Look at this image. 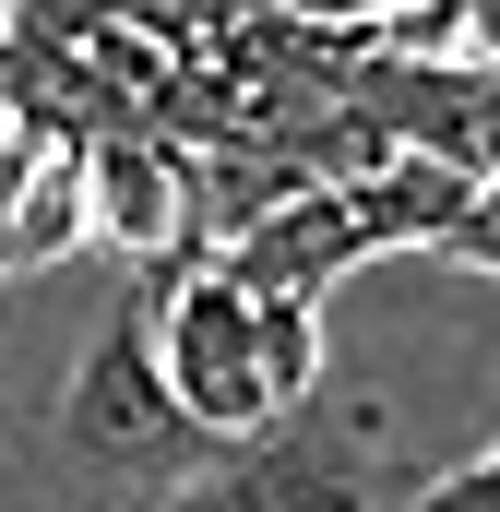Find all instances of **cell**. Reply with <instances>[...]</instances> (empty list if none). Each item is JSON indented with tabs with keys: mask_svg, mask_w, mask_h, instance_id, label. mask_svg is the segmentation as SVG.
Wrapping results in <instances>:
<instances>
[{
	"mask_svg": "<svg viewBox=\"0 0 500 512\" xmlns=\"http://www.w3.org/2000/svg\"><path fill=\"white\" fill-rule=\"evenodd\" d=\"M381 441H393L381 393H298L286 417L227 441V465L191 477L167 512H381Z\"/></svg>",
	"mask_w": 500,
	"mask_h": 512,
	"instance_id": "cell-2",
	"label": "cell"
},
{
	"mask_svg": "<svg viewBox=\"0 0 500 512\" xmlns=\"http://www.w3.org/2000/svg\"><path fill=\"white\" fill-rule=\"evenodd\" d=\"M286 12H310V24H358V36H381L393 12H417V0H286Z\"/></svg>",
	"mask_w": 500,
	"mask_h": 512,
	"instance_id": "cell-7",
	"label": "cell"
},
{
	"mask_svg": "<svg viewBox=\"0 0 500 512\" xmlns=\"http://www.w3.org/2000/svg\"><path fill=\"white\" fill-rule=\"evenodd\" d=\"M24 167H36V131L0 143V274H12V215H24Z\"/></svg>",
	"mask_w": 500,
	"mask_h": 512,
	"instance_id": "cell-6",
	"label": "cell"
},
{
	"mask_svg": "<svg viewBox=\"0 0 500 512\" xmlns=\"http://www.w3.org/2000/svg\"><path fill=\"white\" fill-rule=\"evenodd\" d=\"M84 203H96V239L120 262H203L191 251V191H179V131L131 120L84 143Z\"/></svg>",
	"mask_w": 500,
	"mask_h": 512,
	"instance_id": "cell-5",
	"label": "cell"
},
{
	"mask_svg": "<svg viewBox=\"0 0 500 512\" xmlns=\"http://www.w3.org/2000/svg\"><path fill=\"white\" fill-rule=\"evenodd\" d=\"M167 370H179V405L215 429V441H250L274 417V370H262V298H250L227 262H191L167 286Z\"/></svg>",
	"mask_w": 500,
	"mask_h": 512,
	"instance_id": "cell-3",
	"label": "cell"
},
{
	"mask_svg": "<svg viewBox=\"0 0 500 512\" xmlns=\"http://www.w3.org/2000/svg\"><path fill=\"white\" fill-rule=\"evenodd\" d=\"M48 429H60V453H72L84 477H131V489H167V501L191 489L203 453H227V441L179 405V370H167V286H155V274H131V298L96 322V346L72 358Z\"/></svg>",
	"mask_w": 500,
	"mask_h": 512,
	"instance_id": "cell-1",
	"label": "cell"
},
{
	"mask_svg": "<svg viewBox=\"0 0 500 512\" xmlns=\"http://www.w3.org/2000/svg\"><path fill=\"white\" fill-rule=\"evenodd\" d=\"M12 12H24V0H0V48H12Z\"/></svg>",
	"mask_w": 500,
	"mask_h": 512,
	"instance_id": "cell-8",
	"label": "cell"
},
{
	"mask_svg": "<svg viewBox=\"0 0 500 512\" xmlns=\"http://www.w3.org/2000/svg\"><path fill=\"white\" fill-rule=\"evenodd\" d=\"M227 274H239L250 298H334L358 262H370V227H358V191L346 179H310V191H286L274 215H250L239 239H227Z\"/></svg>",
	"mask_w": 500,
	"mask_h": 512,
	"instance_id": "cell-4",
	"label": "cell"
}]
</instances>
